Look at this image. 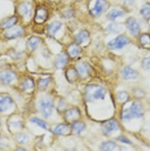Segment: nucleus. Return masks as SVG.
Wrapping results in <instances>:
<instances>
[{
  "instance_id": "obj_15",
  "label": "nucleus",
  "mask_w": 150,
  "mask_h": 151,
  "mask_svg": "<svg viewBox=\"0 0 150 151\" xmlns=\"http://www.w3.org/2000/svg\"><path fill=\"white\" fill-rule=\"evenodd\" d=\"M17 18L16 16H12L8 18L0 24V28L2 29H9L14 26L17 23Z\"/></svg>"
},
{
  "instance_id": "obj_12",
  "label": "nucleus",
  "mask_w": 150,
  "mask_h": 151,
  "mask_svg": "<svg viewBox=\"0 0 150 151\" xmlns=\"http://www.w3.org/2000/svg\"><path fill=\"white\" fill-rule=\"evenodd\" d=\"M76 70L82 77H86L89 75L90 68L88 64L85 62H81L76 65Z\"/></svg>"
},
{
  "instance_id": "obj_11",
  "label": "nucleus",
  "mask_w": 150,
  "mask_h": 151,
  "mask_svg": "<svg viewBox=\"0 0 150 151\" xmlns=\"http://www.w3.org/2000/svg\"><path fill=\"white\" fill-rule=\"evenodd\" d=\"M33 7L31 4L27 2L23 3L19 8V13L24 18L29 19L31 16Z\"/></svg>"
},
{
  "instance_id": "obj_18",
  "label": "nucleus",
  "mask_w": 150,
  "mask_h": 151,
  "mask_svg": "<svg viewBox=\"0 0 150 151\" xmlns=\"http://www.w3.org/2000/svg\"><path fill=\"white\" fill-rule=\"evenodd\" d=\"M78 72L74 68L69 69L66 73V77L69 82L73 83L76 81L78 78Z\"/></svg>"
},
{
  "instance_id": "obj_35",
  "label": "nucleus",
  "mask_w": 150,
  "mask_h": 151,
  "mask_svg": "<svg viewBox=\"0 0 150 151\" xmlns=\"http://www.w3.org/2000/svg\"><path fill=\"white\" fill-rule=\"evenodd\" d=\"M142 67L144 69L150 71V56L144 58L142 61Z\"/></svg>"
},
{
  "instance_id": "obj_32",
  "label": "nucleus",
  "mask_w": 150,
  "mask_h": 151,
  "mask_svg": "<svg viewBox=\"0 0 150 151\" xmlns=\"http://www.w3.org/2000/svg\"><path fill=\"white\" fill-rule=\"evenodd\" d=\"M17 142L20 144H26L29 142V136L24 133H20L17 135L16 137Z\"/></svg>"
},
{
  "instance_id": "obj_9",
  "label": "nucleus",
  "mask_w": 150,
  "mask_h": 151,
  "mask_svg": "<svg viewBox=\"0 0 150 151\" xmlns=\"http://www.w3.org/2000/svg\"><path fill=\"white\" fill-rule=\"evenodd\" d=\"M48 17V12L44 7H39L36 11L34 21L38 24L43 23Z\"/></svg>"
},
{
  "instance_id": "obj_22",
  "label": "nucleus",
  "mask_w": 150,
  "mask_h": 151,
  "mask_svg": "<svg viewBox=\"0 0 150 151\" xmlns=\"http://www.w3.org/2000/svg\"><path fill=\"white\" fill-rule=\"evenodd\" d=\"M124 29L123 26L118 23H111L107 27V30L109 32H111L112 33H120Z\"/></svg>"
},
{
  "instance_id": "obj_34",
  "label": "nucleus",
  "mask_w": 150,
  "mask_h": 151,
  "mask_svg": "<svg viewBox=\"0 0 150 151\" xmlns=\"http://www.w3.org/2000/svg\"><path fill=\"white\" fill-rule=\"evenodd\" d=\"M31 122H32L33 123H36L37 124H38L40 127H41V128L44 129H46L47 127V123L42 120H40V119L39 118H37V117H33L31 119Z\"/></svg>"
},
{
  "instance_id": "obj_1",
  "label": "nucleus",
  "mask_w": 150,
  "mask_h": 151,
  "mask_svg": "<svg viewBox=\"0 0 150 151\" xmlns=\"http://www.w3.org/2000/svg\"><path fill=\"white\" fill-rule=\"evenodd\" d=\"M106 93V90L98 85H90L86 88L85 96L88 101L104 99Z\"/></svg>"
},
{
  "instance_id": "obj_26",
  "label": "nucleus",
  "mask_w": 150,
  "mask_h": 151,
  "mask_svg": "<svg viewBox=\"0 0 150 151\" xmlns=\"http://www.w3.org/2000/svg\"><path fill=\"white\" fill-rule=\"evenodd\" d=\"M140 43L142 46L145 47H150V35L147 33H144L142 35L139 39Z\"/></svg>"
},
{
  "instance_id": "obj_30",
  "label": "nucleus",
  "mask_w": 150,
  "mask_h": 151,
  "mask_svg": "<svg viewBox=\"0 0 150 151\" xmlns=\"http://www.w3.org/2000/svg\"><path fill=\"white\" fill-rule=\"evenodd\" d=\"M50 81H51V78H50L40 79L38 81V87H39V89L41 91L45 90L47 88V87H48L49 83H50Z\"/></svg>"
},
{
  "instance_id": "obj_3",
  "label": "nucleus",
  "mask_w": 150,
  "mask_h": 151,
  "mask_svg": "<svg viewBox=\"0 0 150 151\" xmlns=\"http://www.w3.org/2000/svg\"><path fill=\"white\" fill-rule=\"evenodd\" d=\"M53 103L52 100L48 97H44L40 101V111L41 115L45 117H50L53 112Z\"/></svg>"
},
{
  "instance_id": "obj_33",
  "label": "nucleus",
  "mask_w": 150,
  "mask_h": 151,
  "mask_svg": "<svg viewBox=\"0 0 150 151\" xmlns=\"http://www.w3.org/2000/svg\"><path fill=\"white\" fill-rule=\"evenodd\" d=\"M129 98L128 94L125 91L119 92L117 94V99L121 103H125L128 101Z\"/></svg>"
},
{
  "instance_id": "obj_25",
  "label": "nucleus",
  "mask_w": 150,
  "mask_h": 151,
  "mask_svg": "<svg viewBox=\"0 0 150 151\" xmlns=\"http://www.w3.org/2000/svg\"><path fill=\"white\" fill-rule=\"evenodd\" d=\"M141 14L142 17L146 20H149L150 19V4L146 3L141 10Z\"/></svg>"
},
{
  "instance_id": "obj_14",
  "label": "nucleus",
  "mask_w": 150,
  "mask_h": 151,
  "mask_svg": "<svg viewBox=\"0 0 150 151\" xmlns=\"http://www.w3.org/2000/svg\"><path fill=\"white\" fill-rule=\"evenodd\" d=\"M23 29L19 27H16V28L9 30L7 32H6L5 36L9 39H15L16 37H20L23 35Z\"/></svg>"
},
{
  "instance_id": "obj_10",
  "label": "nucleus",
  "mask_w": 150,
  "mask_h": 151,
  "mask_svg": "<svg viewBox=\"0 0 150 151\" xmlns=\"http://www.w3.org/2000/svg\"><path fill=\"white\" fill-rule=\"evenodd\" d=\"M126 24L128 30H129L130 33L132 36L135 37L139 35L140 32V28L139 24L134 18H129L127 20Z\"/></svg>"
},
{
  "instance_id": "obj_36",
  "label": "nucleus",
  "mask_w": 150,
  "mask_h": 151,
  "mask_svg": "<svg viewBox=\"0 0 150 151\" xmlns=\"http://www.w3.org/2000/svg\"><path fill=\"white\" fill-rule=\"evenodd\" d=\"M118 139L119 141H121V142H122L123 143H128V144H130L131 143V142L127 138H126L124 136H120V137H119L118 138Z\"/></svg>"
},
{
  "instance_id": "obj_16",
  "label": "nucleus",
  "mask_w": 150,
  "mask_h": 151,
  "mask_svg": "<svg viewBox=\"0 0 150 151\" xmlns=\"http://www.w3.org/2000/svg\"><path fill=\"white\" fill-rule=\"evenodd\" d=\"M67 62V56L66 54L62 53L56 59L55 62L56 68L57 69L63 68Z\"/></svg>"
},
{
  "instance_id": "obj_19",
  "label": "nucleus",
  "mask_w": 150,
  "mask_h": 151,
  "mask_svg": "<svg viewBox=\"0 0 150 151\" xmlns=\"http://www.w3.org/2000/svg\"><path fill=\"white\" fill-rule=\"evenodd\" d=\"M80 116V112L77 109H71L68 110L65 115V117L67 120L72 121L78 119Z\"/></svg>"
},
{
  "instance_id": "obj_8",
  "label": "nucleus",
  "mask_w": 150,
  "mask_h": 151,
  "mask_svg": "<svg viewBox=\"0 0 150 151\" xmlns=\"http://www.w3.org/2000/svg\"><path fill=\"white\" fill-rule=\"evenodd\" d=\"M119 128L118 123L114 119H111L104 122L102 125V129L105 134H108L112 132L118 130Z\"/></svg>"
},
{
  "instance_id": "obj_31",
  "label": "nucleus",
  "mask_w": 150,
  "mask_h": 151,
  "mask_svg": "<svg viewBox=\"0 0 150 151\" xmlns=\"http://www.w3.org/2000/svg\"><path fill=\"white\" fill-rule=\"evenodd\" d=\"M40 42V39L39 37L36 36H33L28 41V45L29 47L33 50L36 48V47L38 46L39 43Z\"/></svg>"
},
{
  "instance_id": "obj_28",
  "label": "nucleus",
  "mask_w": 150,
  "mask_h": 151,
  "mask_svg": "<svg viewBox=\"0 0 150 151\" xmlns=\"http://www.w3.org/2000/svg\"><path fill=\"white\" fill-rule=\"evenodd\" d=\"M116 147V144L112 141H106L102 143L101 145V149L102 150H112Z\"/></svg>"
},
{
  "instance_id": "obj_29",
  "label": "nucleus",
  "mask_w": 150,
  "mask_h": 151,
  "mask_svg": "<svg viewBox=\"0 0 150 151\" xmlns=\"http://www.w3.org/2000/svg\"><path fill=\"white\" fill-rule=\"evenodd\" d=\"M124 15V13L122 12L117 10L116 9H114L108 13V14H107V17L110 20H113L116 18L119 17H122Z\"/></svg>"
},
{
  "instance_id": "obj_21",
  "label": "nucleus",
  "mask_w": 150,
  "mask_h": 151,
  "mask_svg": "<svg viewBox=\"0 0 150 151\" xmlns=\"http://www.w3.org/2000/svg\"><path fill=\"white\" fill-rule=\"evenodd\" d=\"M80 52L81 49L76 44L71 45L68 48V53L71 58L76 57L80 53Z\"/></svg>"
},
{
  "instance_id": "obj_24",
  "label": "nucleus",
  "mask_w": 150,
  "mask_h": 151,
  "mask_svg": "<svg viewBox=\"0 0 150 151\" xmlns=\"http://www.w3.org/2000/svg\"><path fill=\"white\" fill-rule=\"evenodd\" d=\"M69 128L66 124H59L56 127L54 130V133L57 134H66L69 132Z\"/></svg>"
},
{
  "instance_id": "obj_23",
  "label": "nucleus",
  "mask_w": 150,
  "mask_h": 151,
  "mask_svg": "<svg viewBox=\"0 0 150 151\" xmlns=\"http://www.w3.org/2000/svg\"><path fill=\"white\" fill-rule=\"evenodd\" d=\"M85 127V125L84 123L80 122H76L73 123L71 129L76 134H80Z\"/></svg>"
},
{
  "instance_id": "obj_37",
  "label": "nucleus",
  "mask_w": 150,
  "mask_h": 151,
  "mask_svg": "<svg viewBox=\"0 0 150 151\" xmlns=\"http://www.w3.org/2000/svg\"><path fill=\"white\" fill-rule=\"evenodd\" d=\"M73 14H74L73 12L71 10H69L64 13V15L66 17H71L73 16Z\"/></svg>"
},
{
  "instance_id": "obj_13",
  "label": "nucleus",
  "mask_w": 150,
  "mask_h": 151,
  "mask_svg": "<svg viewBox=\"0 0 150 151\" xmlns=\"http://www.w3.org/2000/svg\"><path fill=\"white\" fill-rule=\"evenodd\" d=\"M138 75L137 72L129 66L125 67L122 71V76L125 80L135 79L138 77Z\"/></svg>"
},
{
  "instance_id": "obj_38",
  "label": "nucleus",
  "mask_w": 150,
  "mask_h": 151,
  "mask_svg": "<svg viewBox=\"0 0 150 151\" xmlns=\"http://www.w3.org/2000/svg\"><path fill=\"white\" fill-rule=\"evenodd\" d=\"M134 93H136V94H135V95L136 97L139 96L140 97H141L142 96H144V94H142V93H143V92L142 91V90L138 91V90H136V91H134Z\"/></svg>"
},
{
  "instance_id": "obj_2",
  "label": "nucleus",
  "mask_w": 150,
  "mask_h": 151,
  "mask_svg": "<svg viewBox=\"0 0 150 151\" xmlns=\"http://www.w3.org/2000/svg\"><path fill=\"white\" fill-rule=\"evenodd\" d=\"M143 115L142 106L137 102H134L129 109L124 110L121 114L124 120H129L134 117H141Z\"/></svg>"
},
{
  "instance_id": "obj_7",
  "label": "nucleus",
  "mask_w": 150,
  "mask_h": 151,
  "mask_svg": "<svg viewBox=\"0 0 150 151\" xmlns=\"http://www.w3.org/2000/svg\"><path fill=\"white\" fill-rule=\"evenodd\" d=\"M13 104V101L10 97L4 94H0V112L9 110Z\"/></svg>"
},
{
  "instance_id": "obj_4",
  "label": "nucleus",
  "mask_w": 150,
  "mask_h": 151,
  "mask_svg": "<svg viewBox=\"0 0 150 151\" xmlns=\"http://www.w3.org/2000/svg\"><path fill=\"white\" fill-rule=\"evenodd\" d=\"M129 43L128 37L124 35H120L108 43V46L111 49H120Z\"/></svg>"
},
{
  "instance_id": "obj_27",
  "label": "nucleus",
  "mask_w": 150,
  "mask_h": 151,
  "mask_svg": "<svg viewBox=\"0 0 150 151\" xmlns=\"http://www.w3.org/2000/svg\"><path fill=\"white\" fill-rule=\"evenodd\" d=\"M33 80L30 78H26L21 84V87L24 90H30L34 88Z\"/></svg>"
},
{
  "instance_id": "obj_6",
  "label": "nucleus",
  "mask_w": 150,
  "mask_h": 151,
  "mask_svg": "<svg viewBox=\"0 0 150 151\" xmlns=\"http://www.w3.org/2000/svg\"><path fill=\"white\" fill-rule=\"evenodd\" d=\"M16 79V73L9 70H4L0 72V82L5 84H9L15 81Z\"/></svg>"
},
{
  "instance_id": "obj_20",
  "label": "nucleus",
  "mask_w": 150,
  "mask_h": 151,
  "mask_svg": "<svg viewBox=\"0 0 150 151\" xmlns=\"http://www.w3.org/2000/svg\"><path fill=\"white\" fill-rule=\"evenodd\" d=\"M61 23L59 22H53L48 27V33L50 36H53L61 27Z\"/></svg>"
},
{
  "instance_id": "obj_17",
  "label": "nucleus",
  "mask_w": 150,
  "mask_h": 151,
  "mask_svg": "<svg viewBox=\"0 0 150 151\" xmlns=\"http://www.w3.org/2000/svg\"><path fill=\"white\" fill-rule=\"evenodd\" d=\"M89 37V33L86 30L81 31L75 37V40L78 44H82L85 42Z\"/></svg>"
},
{
  "instance_id": "obj_39",
  "label": "nucleus",
  "mask_w": 150,
  "mask_h": 151,
  "mask_svg": "<svg viewBox=\"0 0 150 151\" xmlns=\"http://www.w3.org/2000/svg\"><path fill=\"white\" fill-rule=\"evenodd\" d=\"M0 124H1V122H0Z\"/></svg>"
},
{
  "instance_id": "obj_5",
  "label": "nucleus",
  "mask_w": 150,
  "mask_h": 151,
  "mask_svg": "<svg viewBox=\"0 0 150 151\" xmlns=\"http://www.w3.org/2000/svg\"><path fill=\"white\" fill-rule=\"evenodd\" d=\"M108 3L106 0H97L94 7L91 10L90 13L94 17L99 16L108 9Z\"/></svg>"
}]
</instances>
